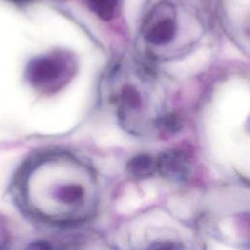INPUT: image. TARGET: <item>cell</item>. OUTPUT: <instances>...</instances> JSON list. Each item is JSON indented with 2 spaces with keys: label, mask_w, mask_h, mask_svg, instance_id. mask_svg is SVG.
Segmentation results:
<instances>
[{
  "label": "cell",
  "mask_w": 250,
  "mask_h": 250,
  "mask_svg": "<svg viewBox=\"0 0 250 250\" xmlns=\"http://www.w3.org/2000/svg\"><path fill=\"white\" fill-rule=\"evenodd\" d=\"M70 60L63 54H54L32 60L27 66L29 81L40 89H56L70 73Z\"/></svg>",
  "instance_id": "6da1fadb"
},
{
  "label": "cell",
  "mask_w": 250,
  "mask_h": 250,
  "mask_svg": "<svg viewBox=\"0 0 250 250\" xmlns=\"http://www.w3.org/2000/svg\"><path fill=\"white\" fill-rule=\"evenodd\" d=\"M155 161L156 171L168 180L183 181L188 178L190 171L188 156L182 150L165 151Z\"/></svg>",
  "instance_id": "7a4b0ae2"
},
{
  "label": "cell",
  "mask_w": 250,
  "mask_h": 250,
  "mask_svg": "<svg viewBox=\"0 0 250 250\" xmlns=\"http://www.w3.org/2000/svg\"><path fill=\"white\" fill-rule=\"evenodd\" d=\"M176 22L172 18L159 19L147 28L146 39L154 45H164L172 41L176 34Z\"/></svg>",
  "instance_id": "3957f363"
},
{
  "label": "cell",
  "mask_w": 250,
  "mask_h": 250,
  "mask_svg": "<svg viewBox=\"0 0 250 250\" xmlns=\"http://www.w3.org/2000/svg\"><path fill=\"white\" fill-rule=\"evenodd\" d=\"M127 170L136 178H146L156 171V161L148 154H139L130 159Z\"/></svg>",
  "instance_id": "277c9868"
},
{
  "label": "cell",
  "mask_w": 250,
  "mask_h": 250,
  "mask_svg": "<svg viewBox=\"0 0 250 250\" xmlns=\"http://www.w3.org/2000/svg\"><path fill=\"white\" fill-rule=\"evenodd\" d=\"M57 196L62 203L67 205L78 204L84 198V188L77 184H68L59 189Z\"/></svg>",
  "instance_id": "5b68a950"
},
{
  "label": "cell",
  "mask_w": 250,
  "mask_h": 250,
  "mask_svg": "<svg viewBox=\"0 0 250 250\" xmlns=\"http://www.w3.org/2000/svg\"><path fill=\"white\" fill-rule=\"evenodd\" d=\"M88 5L101 20L109 21L114 15L117 0H88Z\"/></svg>",
  "instance_id": "8992f818"
},
{
  "label": "cell",
  "mask_w": 250,
  "mask_h": 250,
  "mask_svg": "<svg viewBox=\"0 0 250 250\" xmlns=\"http://www.w3.org/2000/svg\"><path fill=\"white\" fill-rule=\"evenodd\" d=\"M156 124L160 130L164 131L165 133H169V134L176 133V132L180 131V129L182 128V121H181L180 117L178 115L172 114V113L159 118L157 120Z\"/></svg>",
  "instance_id": "52a82bcc"
},
{
  "label": "cell",
  "mask_w": 250,
  "mask_h": 250,
  "mask_svg": "<svg viewBox=\"0 0 250 250\" xmlns=\"http://www.w3.org/2000/svg\"><path fill=\"white\" fill-rule=\"evenodd\" d=\"M122 105L126 108L134 109L138 108L141 104V99L139 93L131 86H126L121 94Z\"/></svg>",
  "instance_id": "ba28073f"
},
{
  "label": "cell",
  "mask_w": 250,
  "mask_h": 250,
  "mask_svg": "<svg viewBox=\"0 0 250 250\" xmlns=\"http://www.w3.org/2000/svg\"><path fill=\"white\" fill-rule=\"evenodd\" d=\"M146 250H183V249L179 243L172 242V241H165V242L154 243Z\"/></svg>",
  "instance_id": "9c48e42d"
},
{
  "label": "cell",
  "mask_w": 250,
  "mask_h": 250,
  "mask_svg": "<svg viewBox=\"0 0 250 250\" xmlns=\"http://www.w3.org/2000/svg\"><path fill=\"white\" fill-rule=\"evenodd\" d=\"M27 250H53V247L46 241H36L31 243Z\"/></svg>",
  "instance_id": "30bf717a"
},
{
  "label": "cell",
  "mask_w": 250,
  "mask_h": 250,
  "mask_svg": "<svg viewBox=\"0 0 250 250\" xmlns=\"http://www.w3.org/2000/svg\"><path fill=\"white\" fill-rule=\"evenodd\" d=\"M13 2H16V3H26V2H29L31 0H11Z\"/></svg>",
  "instance_id": "8fae6325"
}]
</instances>
